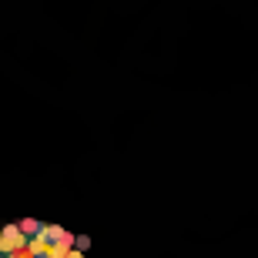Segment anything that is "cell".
<instances>
[{"label":"cell","mask_w":258,"mask_h":258,"mask_svg":"<svg viewBox=\"0 0 258 258\" xmlns=\"http://www.w3.org/2000/svg\"><path fill=\"white\" fill-rule=\"evenodd\" d=\"M27 248V235L20 231V225H7L0 231V255H14V251Z\"/></svg>","instance_id":"cell-1"},{"label":"cell","mask_w":258,"mask_h":258,"mask_svg":"<svg viewBox=\"0 0 258 258\" xmlns=\"http://www.w3.org/2000/svg\"><path fill=\"white\" fill-rule=\"evenodd\" d=\"M40 228H44V225H40V221H34V218H24V221H20V231H24L27 238H34Z\"/></svg>","instance_id":"cell-2"}]
</instances>
